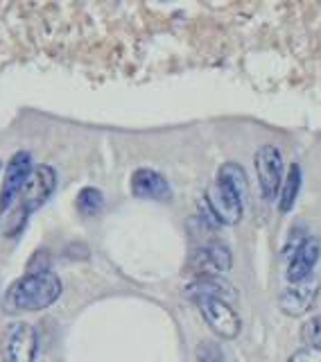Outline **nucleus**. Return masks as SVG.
<instances>
[{
	"label": "nucleus",
	"mask_w": 321,
	"mask_h": 362,
	"mask_svg": "<svg viewBox=\"0 0 321 362\" xmlns=\"http://www.w3.org/2000/svg\"><path fill=\"white\" fill-rule=\"evenodd\" d=\"M233 265V256L228 252L226 245L213 243L199 247L188 260V272L194 276H217L222 272H228Z\"/></svg>",
	"instance_id": "0eeeda50"
},
{
	"label": "nucleus",
	"mask_w": 321,
	"mask_h": 362,
	"mask_svg": "<svg viewBox=\"0 0 321 362\" xmlns=\"http://www.w3.org/2000/svg\"><path fill=\"white\" fill-rule=\"evenodd\" d=\"M301 339L305 346H321V315L308 320L301 328Z\"/></svg>",
	"instance_id": "f3484780"
},
{
	"label": "nucleus",
	"mask_w": 321,
	"mask_h": 362,
	"mask_svg": "<svg viewBox=\"0 0 321 362\" xmlns=\"http://www.w3.org/2000/svg\"><path fill=\"white\" fill-rule=\"evenodd\" d=\"M57 188V173L54 168L39 163L32 168V173L23 186L21 192V204H23V213H32L39 206H43L45 202L50 199V195Z\"/></svg>",
	"instance_id": "7ed1b4c3"
},
{
	"label": "nucleus",
	"mask_w": 321,
	"mask_h": 362,
	"mask_svg": "<svg viewBox=\"0 0 321 362\" xmlns=\"http://www.w3.org/2000/svg\"><path fill=\"white\" fill-rule=\"evenodd\" d=\"M186 297L192 299L194 303H199L204 299H220V301H226L233 305L238 294L231 288V283H226L217 276H199L186 286Z\"/></svg>",
	"instance_id": "9b49d317"
},
{
	"label": "nucleus",
	"mask_w": 321,
	"mask_h": 362,
	"mask_svg": "<svg viewBox=\"0 0 321 362\" xmlns=\"http://www.w3.org/2000/svg\"><path fill=\"white\" fill-rule=\"evenodd\" d=\"M299 190H301V165L292 163L288 177H285L283 184H281V199H279V211L281 213H290L292 211L296 197H299Z\"/></svg>",
	"instance_id": "4468645a"
},
{
	"label": "nucleus",
	"mask_w": 321,
	"mask_h": 362,
	"mask_svg": "<svg viewBox=\"0 0 321 362\" xmlns=\"http://www.w3.org/2000/svg\"><path fill=\"white\" fill-rule=\"evenodd\" d=\"M256 173L262 199L272 202L279 195L283 181V156L274 145H262L256 152Z\"/></svg>",
	"instance_id": "39448f33"
},
{
	"label": "nucleus",
	"mask_w": 321,
	"mask_h": 362,
	"mask_svg": "<svg viewBox=\"0 0 321 362\" xmlns=\"http://www.w3.org/2000/svg\"><path fill=\"white\" fill-rule=\"evenodd\" d=\"M217 179L231 188L243 202L249 197V181H247V175H245V168L240 163H235V161L222 163L220 170H217Z\"/></svg>",
	"instance_id": "ddd939ff"
},
{
	"label": "nucleus",
	"mask_w": 321,
	"mask_h": 362,
	"mask_svg": "<svg viewBox=\"0 0 321 362\" xmlns=\"http://www.w3.org/2000/svg\"><path fill=\"white\" fill-rule=\"evenodd\" d=\"M62 279L50 269L30 272V274L21 276L7 288L3 305L9 315L18 313H37L52 305L62 297Z\"/></svg>",
	"instance_id": "f257e3e1"
},
{
	"label": "nucleus",
	"mask_w": 321,
	"mask_h": 362,
	"mask_svg": "<svg viewBox=\"0 0 321 362\" xmlns=\"http://www.w3.org/2000/svg\"><path fill=\"white\" fill-rule=\"evenodd\" d=\"M319 256H321V243H319V238L308 235L305 243L299 247V252H296L290 258V267H288V279H290V283H296V281H303L308 276H313V267L317 265Z\"/></svg>",
	"instance_id": "f8f14e48"
},
{
	"label": "nucleus",
	"mask_w": 321,
	"mask_h": 362,
	"mask_svg": "<svg viewBox=\"0 0 321 362\" xmlns=\"http://www.w3.org/2000/svg\"><path fill=\"white\" fill-rule=\"evenodd\" d=\"M75 206L82 215H95L102 211L105 206V197H102V192L98 188H82L77 192V199H75Z\"/></svg>",
	"instance_id": "2eb2a0df"
},
{
	"label": "nucleus",
	"mask_w": 321,
	"mask_h": 362,
	"mask_svg": "<svg viewBox=\"0 0 321 362\" xmlns=\"http://www.w3.org/2000/svg\"><path fill=\"white\" fill-rule=\"evenodd\" d=\"M0 168H3V163H0Z\"/></svg>",
	"instance_id": "6ab92c4d"
},
{
	"label": "nucleus",
	"mask_w": 321,
	"mask_h": 362,
	"mask_svg": "<svg viewBox=\"0 0 321 362\" xmlns=\"http://www.w3.org/2000/svg\"><path fill=\"white\" fill-rule=\"evenodd\" d=\"M132 195L139 199H154V202H170L172 188L168 179L152 168H139L132 175Z\"/></svg>",
	"instance_id": "9d476101"
},
{
	"label": "nucleus",
	"mask_w": 321,
	"mask_h": 362,
	"mask_svg": "<svg viewBox=\"0 0 321 362\" xmlns=\"http://www.w3.org/2000/svg\"><path fill=\"white\" fill-rule=\"evenodd\" d=\"M39 351L37 328L28 322L9 324L0 335V358L5 362H34Z\"/></svg>",
	"instance_id": "f03ea898"
},
{
	"label": "nucleus",
	"mask_w": 321,
	"mask_h": 362,
	"mask_svg": "<svg viewBox=\"0 0 321 362\" xmlns=\"http://www.w3.org/2000/svg\"><path fill=\"white\" fill-rule=\"evenodd\" d=\"M32 168L34 165H32L30 152H16L9 158V163L5 168L3 188H0V215H3L9 209V204L23 192V186H25Z\"/></svg>",
	"instance_id": "6e6552de"
},
{
	"label": "nucleus",
	"mask_w": 321,
	"mask_h": 362,
	"mask_svg": "<svg viewBox=\"0 0 321 362\" xmlns=\"http://www.w3.org/2000/svg\"><path fill=\"white\" fill-rule=\"evenodd\" d=\"M206 204H209V211L213 213V218L220 224L233 226L243 220L245 202L240 199L226 184H222L220 179H215L209 186V190H206Z\"/></svg>",
	"instance_id": "20e7f679"
},
{
	"label": "nucleus",
	"mask_w": 321,
	"mask_h": 362,
	"mask_svg": "<svg viewBox=\"0 0 321 362\" xmlns=\"http://www.w3.org/2000/svg\"><path fill=\"white\" fill-rule=\"evenodd\" d=\"M197 362H224L222 346L213 339H204L197 346Z\"/></svg>",
	"instance_id": "dca6fc26"
},
{
	"label": "nucleus",
	"mask_w": 321,
	"mask_h": 362,
	"mask_svg": "<svg viewBox=\"0 0 321 362\" xmlns=\"http://www.w3.org/2000/svg\"><path fill=\"white\" fill-rule=\"evenodd\" d=\"M197 305H199V310L204 315L206 324L211 326V331L215 335H220L224 339H233V337L240 335L243 322H240V317L233 310L231 303L220 301V299H204Z\"/></svg>",
	"instance_id": "423d86ee"
},
{
	"label": "nucleus",
	"mask_w": 321,
	"mask_h": 362,
	"mask_svg": "<svg viewBox=\"0 0 321 362\" xmlns=\"http://www.w3.org/2000/svg\"><path fill=\"white\" fill-rule=\"evenodd\" d=\"M288 362H321V346H303Z\"/></svg>",
	"instance_id": "a211bd4d"
},
{
	"label": "nucleus",
	"mask_w": 321,
	"mask_h": 362,
	"mask_svg": "<svg viewBox=\"0 0 321 362\" xmlns=\"http://www.w3.org/2000/svg\"><path fill=\"white\" fill-rule=\"evenodd\" d=\"M319 276H308L303 281L290 283V288L281 294L279 305L288 317H301L313 308V303L319 297Z\"/></svg>",
	"instance_id": "1a4fd4ad"
}]
</instances>
